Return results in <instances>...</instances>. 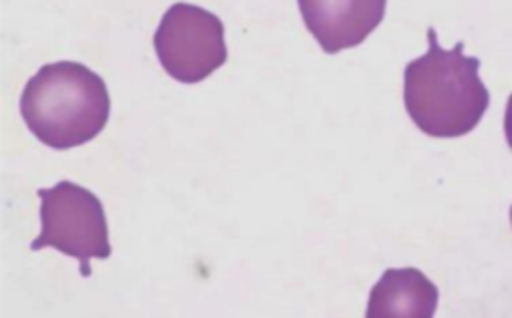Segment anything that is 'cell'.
Segmentation results:
<instances>
[{
    "label": "cell",
    "mask_w": 512,
    "mask_h": 318,
    "mask_svg": "<svg viewBox=\"0 0 512 318\" xmlns=\"http://www.w3.org/2000/svg\"><path fill=\"white\" fill-rule=\"evenodd\" d=\"M428 53L410 61L404 71V105L420 131L432 137H462L474 131L490 105L480 79V59L464 55L458 41L452 51L428 29Z\"/></svg>",
    "instance_id": "6da1fadb"
},
{
    "label": "cell",
    "mask_w": 512,
    "mask_h": 318,
    "mask_svg": "<svg viewBox=\"0 0 512 318\" xmlns=\"http://www.w3.org/2000/svg\"><path fill=\"white\" fill-rule=\"evenodd\" d=\"M109 111L105 81L73 61L41 67L21 95V115L31 133L61 151L95 139L107 125Z\"/></svg>",
    "instance_id": "7a4b0ae2"
},
{
    "label": "cell",
    "mask_w": 512,
    "mask_h": 318,
    "mask_svg": "<svg viewBox=\"0 0 512 318\" xmlns=\"http://www.w3.org/2000/svg\"><path fill=\"white\" fill-rule=\"evenodd\" d=\"M41 234L31 250L55 248L65 256L79 260L81 274L91 276V260L111 256L109 230L101 200L87 188L73 182H59L53 188H41Z\"/></svg>",
    "instance_id": "3957f363"
},
{
    "label": "cell",
    "mask_w": 512,
    "mask_h": 318,
    "mask_svg": "<svg viewBox=\"0 0 512 318\" xmlns=\"http://www.w3.org/2000/svg\"><path fill=\"white\" fill-rule=\"evenodd\" d=\"M154 49L164 71L186 85L202 83L228 59L222 21L188 3L166 11L154 35Z\"/></svg>",
    "instance_id": "277c9868"
},
{
    "label": "cell",
    "mask_w": 512,
    "mask_h": 318,
    "mask_svg": "<svg viewBox=\"0 0 512 318\" xmlns=\"http://www.w3.org/2000/svg\"><path fill=\"white\" fill-rule=\"evenodd\" d=\"M299 11L311 35L327 55L361 45L383 21V0H353V3H311L301 0Z\"/></svg>",
    "instance_id": "5b68a950"
},
{
    "label": "cell",
    "mask_w": 512,
    "mask_h": 318,
    "mask_svg": "<svg viewBox=\"0 0 512 318\" xmlns=\"http://www.w3.org/2000/svg\"><path fill=\"white\" fill-rule=\"evenodd\" d=\"M438 286L418 268H388L371 288L367 318H432Z\"/></svg>",
    "instance_id": "8992f818"
}]
</instances>
